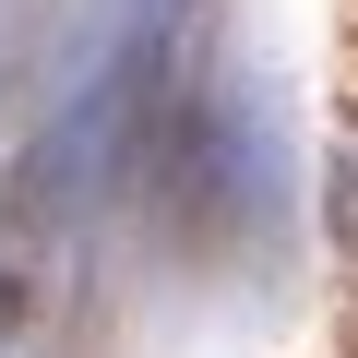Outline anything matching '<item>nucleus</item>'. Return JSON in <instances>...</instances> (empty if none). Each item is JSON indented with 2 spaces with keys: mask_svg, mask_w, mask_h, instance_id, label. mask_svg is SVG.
<instances>
[]
</instances>
